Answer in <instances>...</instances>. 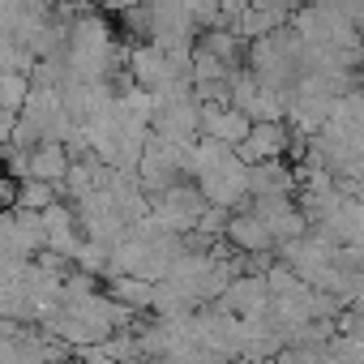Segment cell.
Listing matches in <instances>:
<instances>
[{
    "label": "cell",
    "mask_w": 364,
    "mask_h": 364,
    "mask_svg": "<svg viewBox=\"0 0 364 364\" xmlns=\"http://www.w3.org/2000/svg\"><path fill=\"white\" fill-rule=\"evenodd\" d=\"M202 206H206L202 193L176 180L171 189H163V193L150 202V215L163 223V232H171V236H189L193 223H198V215H202Z\"/></svg>",
    "instance_id": "cell-1"
},
{
    "label": "cell",
    "mask_w": 364,
    "mask_h": 364,
    "mask_svg": "<svg viewBox=\"0 0 364 364\" xmlns=\"http://www.w3.org/2000/svg\"><path fill=\"white\" fill-rule=\"evenodd\" d=\"M245 171H249V167L232 154V159H228V163H219L215 171L198 176V193H202V202H206V206H219V210H240V206L249 202Z\"/></svg>",
    "instance_id": "cell-2"
},
{
    "label": "cell",
    "mask_w": 364,
    "mask_h": 364,
    "mask_svg": "<svg viewBox=\"0 0 364 364\" xmlns=\"http://www.w3.org/2000/svg\"><path fill=\"white\" fill-rule=\"evenodd\" d=\"M215 309H223V313H232V317H262L266 309H270V291H266V283H262V274H236L223 291H219V300H215Z\"/></svg>",
    "instance_id": "cell-3"
},
{
    "label": "cell",
    "mask_w": 364,
    "mask_h": 364,
    "mask_svg": "<svg viewBox=\"0 0 364 364\" xmlns=\"http://www.w3.org/2000/svg\"><path fill=\"white\" fill-rule=\"evenodd\" d=\"M287 146H291V133L283 129V120H257V124H249L245 141L236 146V159L249 167V163H266V159H279Z\"/></svg>",
    "instance_id": "cell-4"
},
{
    "label": "cell",
    "mask_w": 364,
    "mask_h": 364,
    "mask_svg": "<svg viewBox=\"0 0 364 364\" xmlns=\"http://www.w3.org/2000/svg\"><path fill=\"white\" fill-rule=\"evenodd\" d=\"M245 189H249V198H291V193H296V171H291L283 159L249 163Z\"/></svg>",
    "instance_id": "cell-5"
},
{
    "label": "cell",
    "mask_w": 364,
    "mask_h": 364,
    "mask_svg": "<svg viewBox=\"0 0 364 364\" xmlns=\"http://www.w3.org/2000/svg\"><path fill=\"white\" fill-rule=\"evenodd\" d=\"M129 77L137 82V90H150V95H154L163 82L176 77V69H171L167 52H159L154 43H137V48L129 52Z\"/></svg>",
    "instance_id": "cell-6"
},
{
    "label": "cell",
    "mask_w": 364,
    "mask_h": 364,
    "mask_svg": "<svg viewBox=\"0 0 364 364\" xmlns=\"http://www.w3.org/2000/svg\"><path fill=\"white\" fill-rule=\"evenodd\" d=\"M249 116L245 112H236V107H202V120H198V133L202 137H215V141H223V146H240L245 141V133H249Z\"/></svg>",
    "instance_id": "cell-7"
},
{
    "label": "cell",
    "mask_w": 364,
    "mask_h": 364,
    "mask_svg": "<svg viewBox=\"0 0 364 364\" xmlns=\"http://www.w3.org/2000/svg\"><path fill=\"white\" fill-rule=\"evenodd\" d=\"M223 236L240 249V253H249V257H266L270 249H274V240H270V232L249 215V210H236V215H228V228H223Z\"/></svg>",
    "instance_id": "cell-8"
},
{
    "label": "cell",
    "mask_w": 364,
    "mask_h": 364,
    "mask_svg": "<svg viewBox=\"0 0 364 364\" xmlns=\"http://www.w3.org/2000/svg\"><path fill=\"white\" fill-rule=\"evenodd\" d=\"M65 171H69V154H65V146H56V141H39L35 150H26V180H43V185L60 189Z\"/></svg>",
    "instance_id": "cell-9"
},
{
    "label": "cell",
    "mask_w": 364,
    "mask_h": 364,
    "mask_svg": "<svg viewBox=\"0 0 364 364\" xmlns=\"http://www.w3.org/2000/svg\"><path fill=\"white\" fill-rule=\"evenodd\" d=\"M112 300H120L129 313H137V309H150V283H141V279H116V287H112Z\"/></svg>",
    "instance_id": "cell-10"
},
{
    "label": "cell",
    "mask_w": 364,
    "mask_h": 364,
    "mask_svg": "<svg viewBox=\"0 0 364 364\" xmlns=\"http://www.w3.org/2000/svg\"><path fill=\"white\" fill-rule=\"evenodd\" d=\"M52 202H56V189H52V185H43V180H22V189H18V210L39 215V210H48Z\"/></svg>",
    "instance_id": "cell-11"
},
{
    "label": "cell",
    "mask_w": 364,
    "mask_h": 364,
    "mask_svg": "<svg viewBox=\"0 0 364 364\" xmlns=\"http://www.w3.org/2000/svg\"><path fill=\"white\" fill-rule=\"evenodd\" d=\"M26 95H31V82L22 77V73H0V112H22V103H26Z\"/></svg>",
    "instance_id": "cell-12"
},
{
    "label": "cell",
    "mask_w": 364,
    "mask_h": 364,
    "mask_svg": "<svg viewBox=\"0 0 364 364\" xmlns=\"http://www.w3.org/2000/svg\"><path fill=\"white\" fill-rule=\"evenodd\" d=\"M69 262H77V270L95 279V274H103V270H107V249H103V245H95V240H82V245L73 249V257H69Z\"/></svg>",
    "instance_id": "cell-13"
},
{
    "label": "cell",
    "mask_w": 364,
    "mask_h": 364,
    "mask_svg": "<svg viewBox=\"0 0 364 364\" xmlns=\"http://www.w3.org/2000/svg\"><path fill=\"white\" fill-rule=\"evenodd\" d=\"M223 228H228V210H219V206H202V215H198L193 232H198V236H206V240H219V236H223Z\"/></svg>",
    "instance_id": "cell-14"
},
{
    "label": "cell",
    "mask_w": 364,
    "mask_h": 364,
    "mask_svg": "<svg viewBox=\"0 0 364 364\" xmlns=\"http://www.w3.org/2000/svg\"><path fill=\"white\" fill-rule=\"evenodd\" d=\"M14 124H18V116H14V112H0V146H9V137H14Z\"/></svg>",
    "instance_id": "cell-15"
},
{
    "label": "cell",
    "mask_w": 364,
    "mask_h": 364,
    "mask_svg": "<svg viewBox=\"0 0 364 364\" xmlns=\"http://www.w3.org/2000/svg\"><path fill=\"white\" fill-rule=\"evenodd\" d=\"M9 202H14V185H9L5 176H0V206H9Z\"/></svg>",
    "instance_id": "cell-16"
}]
</instances>
